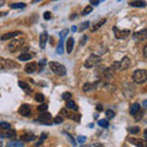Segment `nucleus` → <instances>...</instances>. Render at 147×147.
Returning a JSON list of instances; mask_svg holds the SVG:
<instances>
[{
	"label": "nucleus",
	"mask_w": 147,
	"mask_h": 147,
	"mask_svg": "<svg viewBox=\"0 0 147 147\" xmlns=\"http://www.w3.org/2000/svg\"><path fill=\"white\" fill-rule=\"evenodd\" d=\"M49 67L54 74H57L58 76H65L66 75V69L64 65L59 63H55V61H50L49 63Z\"/></svg>",
	"instance_id": "1"
},
{
	"label": "nucleus",
	"mask_w": 147,
	"mask_h": 147,
	"mask_svg": "<svg viewBox=\"0 0 147 147\" xmlns=\"http://www.w3.org/2000/svg\"><path fill=\"white\" fill-rule=\"evenodd\" d=\"M132 80H134L135 84H142L147 80V70H136L132 74Z\"/></svg>",
	"instance_id": "2"
},
{
	"label": "nucleus",
	"mask_w": 147,
	"mask_h": 147,
	"mask_svg": "<svg viewBox=\"0 0 147 147\" xmlns=\"http://www.w3.org/2000/svg\"><path fill=\"white\" fill-rule=\"evenodd\" d=\"M100 63V58L98 57V55H96V54H91L88 58L86 59V61H85V66L86 67H94V66H97L98 64Z\"/></svg>",
	"instance_id": "3"
},
{
	"label": "nucleus",
	"mask_w": 147,
	"mask_h": 147,
	"mask_svg": "<svg viewBox=\"0 0 147 147\" xmlns=\"http://www.w3.org/2000/svg\"><path fill=\"white\" fill-rule=\"evenodd\" d=\"M52 115H50V113H48L47 110L45 112H42L40 113L39 118L37 119V120H34V123H39V124H44V125H50L52 124Z\"/></svg>",
	"instance_id": "4"
},
{
	"label": "nucleus",
	"mask_w": 147,
	"mask_h": 147,
	"mask_svg": "<svg viewBox=\"0 0 147 147\" xmlns=\"http://www.w3.org/2000/svg\"><path fill=\"white\" fill-rule=\"evenodd\" d=\"M24 43H25L24 39H15V40H11L10 44H9V49H10V52L15 53V52L20 50L22 47H24Z\"/></svg>",
	"instance_id": "5"
},
{
	"label": "nucleus",
	"mask_w": 147,
	"mask_h": 147,
	"mask_svg": "<svg viewBox=\"0 0 147 147\" xmlns=\"http://www.w3.org/2000/svg\"><path fill=\"white\" fill-rule=\"evenodd\" d=\"M15 67H17V65L12 60L0 58V70H9V69H15Z\"/></svg>",
	"instance_id": "6"
},
{
	"label": "nucleus",
	"mask_w": 147,
	"mask_h": 147,
	"mask_svg": "<svg viewBox=\"0 0 147 147\" xmlns=\"http://www.w3.org/2000/svg\"><path fill=\"white\" fill-rule=\"evenodd\" d=\"M113 31H114V34H115V38L118 39H125L131 34V32L129 30H119L118 27H114Z\"/></svg>",
	"instance_id": "7"
},
{
	"label": "nucleus",
	"mask_w": 147,
	"mask_h": 147,
	"mask_svg": "<svg viewBox=\"0 0 147 147\" xmlns=\"http://www.w3.org/2000/svg\"><path fill=\"white\" fill-rule=\"evenodd\" d=\"M132 38L135 40H145L147 39V30H141L139 32H135L134 34H132Z\"/></svg>",
	"instance_id": "8"
},
{
	"label": "nucleus",
	"mask_w": 147,
	"mask_h": 147,
	"mask_svg": "<svg viewBox=\"0 0 147 147\" xmlns=\"http://www.w3.org/2000/svg\"><path fill=\"white\" fill-rule=\"evenodd\" d=\"M18 114L22 117H30L31 115V107L27 104H22L20 108H18Z\"/></svg>",
	"instance_id": "9"
},
{
	"label": "nucleus",
	"mask_w": 147,
	"mask_h": 147,
	"mask_svg": "<svg viewBox=\"0 0 147 147\" xmlns=\"http://www.w3.org/2000/svg\"><path fill=\"white\" fill-rule=\"evenodd\" d=\"M130 66V58L124 57L121 61H119V70H126Z\"/></svg>",
	"instance_id": "10"
},
{
	"label": "nucleus",
	"mask_w": 147,
	"mask_h": 147,
	"mask_svg": "<svg viewBox=\"0 0 147 147\" xmlns=\"http://www.w3.org/2000/svg\"><path fill=\"white\" fill-rule=\"evenodd\" d=\"M97 86H98V82H88V84L84 85L82 90H84V92H91L97 88Z\"/></svg>",
	"instance_id": "11"
},
{
	"label": "nucleus",
	"mask_w": 147,
	"mask_h": 147,
	"mask_svg": "<svg viewBox=\"0 0 147 147\" xmlns=\"http://www.w3.org/2000/svg\"><path fill=\"white\" fill-rule=\"evenodd\" d=\"M37 70H38V65H37V63H30V64H27L26 67H25V71L28 72V74H32V72H34Z\"/></svg>",
	"instance_id": "12"
},
{
	"label": "nucleus",
	"mask_w": 147,
	"mask_h": 147,
	"mask_svg": "<svg viewBox=\"0 0 147 147\" xmlns=\"http://www.w3.org/2000/svg\"><path fill=\"white\" fill-rule=\"evenodd\" d=\"M47 40H48V33L47 32H43V33L39 36V45L42 49H44L45 44H47Z\"/></svg>",
	"instance_id": "13"
},
{
	"label": "nucleus",
	"mask_w": 147,
	"mask_h": 147,
	"mask_svg": "<svg viewBox=\"0 0 147 147\" xmlns=\"http://www.w3.org/2000/svg\"><path fill=\"white\" fill-rule=\"evenodd\" d=\"M33 58V54L32 53H22L18 55V60L20 61H27V60H31Z\"/></svg>",
	"instance_id": "14"
},
{
	"label": "nucleus",
	"mask_w": 147,
	"mask_h": 147,
	"mask_svg": "<svg viewBox=\"0 0 147 147\" xmlns=\"http://www.w3.org/2000/svg\"><path fill=\"white\" fill-rule=\"evenodd\" d=\"M129 141H130L132 145L139 146V147H144V146H146V145H147L144 140H140V139H129Z\"/></svg>",
	"instance_id": "15"
},
{
	"label": "nucleus",
	"mask_w": 147,
	"mask_h": 147,
	"mask_svg": "<svg viewBox=\"0 0 147 147\" xmlns=\"http://www.w3.org/2000/svg\"><path fill=\"white\" fill-rule=\"evenodd\" d=\"M17 34H21V32H10V33H6V34H4L1 36V40H7V39H11L13 38V37H16Z\"/></svg>",
	"instance_id": "16"
},
{
	"label": "nucleus",
	"mask_w": 147,
	"mask_h": 147,
	"mask_svg": "<svg viewBox=\"0 0 147 147\" xmlns=\"http://www.w3.org/2000/svg\"><path fill=\"white\" fill-rule=\"evenodd\" d=\"M18 87H21V88L22 90H24L25 92H26V93H31V92H32V90H31V87L28 86V85H27L26 84V82H24V81H18Z\"/></svg>",
	"instance_id": "17"
},
{
	"label": "nucleus",
	"mask_w": 147,
	"mask_h": 147,
	"mask_svg": "<svg viewBox=\"0 0 147 147\" xmlns=\"http://www.w3.org/2000/svg\"><path fill=\"white\" fill-rule=\"evenodd\" d=\"M66 108H67V109H72V110H75V112H77V110H79V107H77L76 103L74 102L72 99L66 100Z\"/></svg>",
	"instance_id": "18"
},
{
	"label": "nucleus",
	"mask_w": 147,
	"mask_h": 147,
	"mask_svg": "<svg viewBox=\"0 0 147 147\" xmlns=\"http://www.w3.org/2000/svg\"><path fill=\"white\" fill-rule=\"evenodd\" d=\"M74 43H75V40H74V38H69L66 40V52L70 54L72 52V49H74Z\"/></svg>",
	"instance_id": "19"
},
{
	"label": "nucleus",
	"mask_w": 147,
	"mask_h": 147,
	"mask_svg": "<svg viewBox=\"0 0 147 147\" xmlns=\"http://www.w3.org/2000/svg\"><path fill=\"white\" fill-rule=\"evenodd\" d=\"M139 112H140V104L139 103H134V104L131 105V108H130V114L135 117Z\"/></svg>",
	"instance_id": "20"
},
{
	"label": "nucleus",
	"mask_w": 147,
	"mask_h": 147,
	"mask_svg": "<svg viewBox=\"0 0 147 147\" xmlns=\"http://www.w3.org/2000/svg\"><path fill=\"white\" fill-rule=\"evenodd\" d=\"M130 5L132 7H145L146 6V3L144 1V0H136V1L130 3Z\"/></svg>",
	"instance_id": "21"
},
{
	"label": "nucleus",
	"mask_w": 147,
	"mask_h": 147,
	"mask_svg": "<svg viewBox=\"0 0 147 147\" xmlns=\"http://www.w3.org/2000/svg\"><path fill=\"white\" fill-rule=\"evenodd\" d=\"M36 139V137H34V135L33 134H30V132H28V134H25V135H22V136H20V140L21 141H32V140H34Z\"/></svg>",
	"instance_id": "22"
},
{
	"label": "nucleus",
	"mask_w": 147,
	"mask_h": 147,
	"mask_svg": "<svg viewBox=\"0 0 147 147\" xmlns=\"http://www.w3.org/2000/svg\"><path fill=\"white\" fill-rule=\"evenodd\" d=\"M105 21H107V20H105V18H102V20L98 21V22H97V24H96L94 26H92V27H91L92 32H94V31H97L98 28H100V27H102V26L105 24Z\"/></svg>",
	"instance_id": "23"
},
{
	"label": "nucleus",
	"mask_w": 147,
	"mask_h": 147,
	"mask_svg": "<svg viewBox=\"0 0 147 147\" xmlns=\"http://www.w3.org/2000/svg\"><path fill=\"white\" fill-rule=\"evenodd\" d=\"M1 137H7V139H15V137H16V131L9 130L7 132H4V134H1Z\"/></svg>",
	"instance_id": "24"
},
{
	"label": "nucleus",
	"mask_w": 147,
	"mask_h": 147,
	"mask_svg": "<svg viewBox=\"0 0 147 147\" xmlns=\"http://www.w3.org/2000/svg\"><path fill=\"white\" fill-rule=\"evenodd\" d=\"M9 147H22L24 146V142H21V141H11V142H9L7 144Z\"/></svg>",
	"instance_id": "25"
},
{
	"label": "nucleus",
	"mask_w": 147,
	"mask_h": 147,
	"mask_svg": "<svg viewBox=\"0 0 147 147\" xmlns=\"http://www.w3.org/2000/svg\"><path fill=\"white\" fill-rule=\"evenodd\" d=\"M90 21H85V22H82V24H81V26L79 27V32H84L86 28H88V27H90Z\"/></svg>",
	"instance_id": "26"
},
{
	"label": "nucleus",
	"mask_w": 147,
	"mask_h": 147,
	"mask_svg": "<svg viewBox=\"0 0 147 147\" xmlns=\"http://www.w3.org/2000/svg\"><path fill=\"white\" fill-rule=\"evenodd\" d=\"M127 131L130 132V134H139V132H140V127L139 126H129Z\"/></svg>",
	"instance_id": "27"
},
{
	"label": "nucleus",
	"mask_w": 147,
	"mask_h": 147,
	"mask_svg": "<svg viewBox=\"0 0 147 147\" xmlns=\"http://www.w3.org/2000/svg\"><path fill=\"white\" fill-rule=\"evenodd\" d=\"M10 7L11 9H24V7H26V4L25 3H15V4H11Z\"/></svg>",
	"instance_id": "28"
},
{
	"label": "nucleus",
	"mask_w": 147,
	"mask_h": 147,
	"mask_svg": "<svg viewBox=\"0 0 147 147\" xmlns=\"http://www.w3.org/2000/svg\"><path fill=\"white\" fill-rule=\"evenodd\" d=\"M98 125L102 126V127H108L109 126L108 119H100V120H98Z\"/></svg>",
	"instance_id": "29"
},
{
	"label": "nucleus",
	"mask_w": 147,
	"mask_h": 147,
	"mask_svg": "<svg viewBox=\"0 0 147 147\" xmlns=\"http://www.w3.org/2000/svg\"><path fill=\"white\" fill-rule=\"evenodd\" d=\"M92 10H93V6L90 5V6H86L84 9V11H82V16H86V15H88L90 12H92Z\"/></svg>",
	"instance_id": "30"
},
{
	"label": "nucleus",
	"mask_w": 147,
	"mask_h": 147,
	"mask_svg": "<svg viewBox=\"0 0 147 147\" xmlns=\"http://www.w3.org/2000/svg\"><path fill=\"white\" fill-rule=\"evenodd\" d=\"M0 127H1L3 129V130L4 131H5V130H10V124H9V123H6V121H1V123H0Z\"/></svg>",
	"instance_id": "31"
},
{
	"label": "nucleus",
	"mask_w": 147,
	"mask_h": 147,
	"mask_svg": "<svg viewBox=\"0 0 147 147\" xmlns=\"http://www.w3.org/2000/svg\"><path fill=\"white\" fill-rule=\"evenodd\" d=\"M48 109V104H45V103H43V104H40V105H38V108H37V110H38L39 113H42V112H45V110Z\"/></svg>",
	"instance_id": "32"
},
{
	"label": "nucleus",
	"mask_w": 147,
	"mask_h": 147,
	"mask_svg": "<svg viewBox=\"0 0 147 147\" xmlns=\"http://www.w3.org/2000/svg\"><path fill=\"white\" fill-rule=\"evenodd\" d=\"M34 98H36L37 102H39V103H43V102H44V96H43L42 93H37Z\"/></svg>",
	"instance_id": "33"
},
{
	"label": "nucleus",
	"mask_w": 147,
	"mask_h": 147,
	"mask_svg": "<svg viewBox=\"0 0 147 147\" xmlns=\"http://www.w3.org/2000/svg\"><path fill=\"white\" fill-rule=\"evenodd\" d=\"M57 52H58V54H63V53H64V44H63V40H60V42H59V45H58V48H57Z\"/></svg>",
	"instance_id": "34"
},
{
	"label": "nucleus",
	"mask_w": 147,
	"mask_h": 147,
	"mask_svg": "<svg viewBox=\"0 0 147 147\" xmlns=\"http://www.w3.org/2000/svg\"><path fill=\"white\" fill-rule=\"evenodd\" d=\"M114 115H115V113L113 112V110H107L105 112V117H107V119H112V118H114Z\"/></svg>",
	"instance_id": "35"
},
{
	"label": "nucleus",
	"mask_w": 147,
	"mask_h": 147,
	"mask_svg": "<svg viewBox=\"0 0 147 147\" xmlns=\"http://www.w3.org/2000/svg\"><path fill=\"white\" fill-rule=\"evenodd\" d=\"M63 120H64V117L61 115V114H60V115H58V117H55V118H54V123H55V124H61Z\"/></svg>",
	"instance_id": "36"
},
{
	"label": "nucleus",
	"mask_w": 147,
	"mask_h": 147,
	"mask_svg": "<svg viewBox=\"0 0 147 147\" xmlns=\"http://www.w3.org/2000/svg\"><path fill=\"white\" fill-rule=\"evenodd\" d=\"M69 33V30H63L61 32H60V33H59V34H60V40H64V38H65V37H66V34Z\"/></svg>",
	"instance_id": "37"
},
{
	"label": "nucleus",
	"mask_w": 147,
	"mask_h": 147,
	"mask_svg": "<svg viewBox=\"0 0 147 147\" xmlns=\"http://www.w3.org/2000/svg\"><path fill=\"white\" fill-rule=\"evenodd\" d=\"M71 97H72V94L70 93V92H65V93L63 94V99H65V100L71 99Z\"/></svg>",
	"instance_id": "38"
},
{
	"label": "nucleus",
	"mask_w": 147,
	"mask_h": 147,
	"mask_svg": "<svg viewBox=\"0 0 147 147\" xmlns=\"http://www.w3.org/2000/svg\"><path fill=\"white\" fill-rule=\"evenodd\" d=\"M43 17H44V20H50V18H52V13H50L49 11H47V12H44Z\"/></svg>",
	"instance_id": "39"
},
{
	"label": "nucleus",
	"mask_w": 147,
	"mask_h": 147,
	"mask_svg": "<svg viewBox=\"0 0 147 147\" xmlns=\"http://www.w3.org/2000/svg\"><path fill=\"white\" fill-rule=\"evenodd\" d=\"M112 69H113L114 71L119 70V61H115V63H113V65H112Z\"/></svg>",
	"instance_id": "40"
},
{
	"label": "nucleus",
	"mask_w": 147,
	"mask_h": 147,
	"mask_svg": "<svg viewBox=\"0 0 147 147\" xmlns=\"http://www.w3.org/2000/svg\"><path fill=\"white\" fill-rule=\"evenodd\" d=\"M85 141H86L85 136H79V137H77V142H79V144H84Z\"/></svg>",
	"instance_id": "41"
},
{
	"label": "nucleus",
	"mask_w": 147,
	"mask_h": 147,
	"mask_svg": "<svg viewBox=\"0 0 147 147\" xmlns=\"http://www.w3.org/2000/svg\"><path fill=\"white\" fill-rule=\"evenodd\" d=\"M90 3H91L92 6H96V5H98L99 4V0H90Z\"/></svg>",
	"instance_id": "42"
},
{
	"label": "nucleus",
	"mask_w": 147,
	"mask_h": 147,
	"mask_svg": "<svg viewBox=\"0 0 147 147\" xmlns=\"http://www.w3.org/2000/svg\"><path fill=\"white\" fill-rule=\"evenodd\" d=\"M44 65H45V59H43V60L40 61V65L38 66V70H42V69L44 67Z\"/></svg>",
	"instance_id": "43"
},
{
	"label": "nucleus",
	"mask_w": 147,
	"mask_h": 147,
	"mask_svg": "<svg viewBox=\"0 0 147 147\" xmlns=\"http://www.w3.org/2000/svg\"><path fill=\"white\" fill-rule=\"evenodd\" d=\"M87 39H88V37H87V36H84V37H82V39H81V43H80V44H81V45H84Z\"/></svg>",
	"instance_id": "44"
},
{
	"label": "nucleus",
	"mask_w": 147,
	"mask_h": 147,
	"mask_svg": "<svg viewBox=\"0 0 147 147\" xmlns=\"http://www.w3.org/2000/svg\"><path fill=\"white\" fill-rule=\"evenodd\" d=\"M144 55H145V58H147V44L145 45V48H144Z\"/></svg>",
	"instance_id": "45"
},
{
	"label": "nucleus",
	"mask_w": 147,
	"mask_h": 147,
	"mask_svg": "<svg viewBox=\"0 0 147 147\" xmlns=\"http://www.w3.org/2000/svg\"><path fill=\"white\" fill-rule=\"evenodd\" d=\"M47 136H48V135H47V134H45V132H44V134L42 135V137H40V140H43V141H44L45 139H47Z\"/></svg>",
	"instance_id": "46"
},
{
	"label": "nucleus",
	"mask_w": 147,
	"mask_h": 147,
	"mask_svg": "<svg viewBox=\"0 0 147 147\" xmlns=\"http://www.w3.org/2000/svg\"><path fill=\"white\" fill-rule=\"evenodd\" d=\"M5 5V0H0V7Z\"/></svg>",
	"instance_id": "47"
},
{
	"label": "nucleus",
	"mask_w": 147,
	"mask_h": 147,
	"mask_svg": "<svg viewBox=\"0 0 147 147\" xmlns=\"http://www.w3.org/2000/svg\"><path fill=\"white\" fill-rule=\"evenodd\" d=\"M144 137H145V140L147 141V129H146V130L144 131Z\"/></svg>",
	"instance_id": "48"
},
{
	"label": "nucleus",
	"mask_w": 147,
	"mask_h": 147,
	"mask_svg": "<svg viewBox=\"0 0 147 147\" xmlns=\"http://www.w3.org/2000/svg\"><path fill=\"white\" fill-rule=\"evenodd\" d=\"M71 31H72V32H76V31H77V27H76V26H72V27H71Z\"/></svg>",
	"instance_id": "49"
},
{
	"label": "nucleus",
	"mask_w": 147,
	"mask_h": 147,
	"mask_svg": "<svg viewBox=\"0 0 147 147\" xmlns=\"http://www.w3.org/2000/svg\"><path fill=\"white\" fill-rule=\"evenodd\" d=\"M39 1H43V0H32V4H36V3H39Z\"/></svg>",
	"instance_id": "50"
},
{
	"label": "nucleus",
	"mask_w": 147,
	"mask_h": 147,
	"mask_svg": "<svg viewBox=\"0 0 147 147\" xmlns=\"http://www.w3.org/2000/svg\"><path fill=\"white\" fill-rule=\"evenodd\" d=\"M7 15V12H0V17H3V16H6Z\"/></svg>",
	"instance_id": "51"
},
{
	"label": "nucleus",
	"mask_w": 147,
	"mask_h": 147,
	"mask_svg": "<svg viewBox=\"0 0 147 147\" xmlns=\"http://www.w3.org/2000/svg\"><path fill=\"white\" fill-rule=\"evenodd\" d=\"M96 108H97V110H102V109H103V107H102V105H100V104H99V105H97V107H96Z\"/></svg>",
	"instance_id": "52"
},
{
	"label": "nucleus",
	"mask_w": 147,
	"mask_h": 147,
	"mask_svg": "<svg viewBox=\"0 0 147 147\" xmlns=\"http://www.w3.org/2000/svg\"><path fill=\"white\" fill-rule=\"evenodd\" d=\"M144 107H145V108L147 109V99H146V100H145V102H144Z\"/></svg>",
	"instance_id": "53"
}]
</instances>
